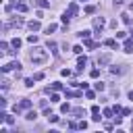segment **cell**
<instances>
[{
    "label": "cell",
    "instance_id": "1",
    "mask_svg": "<svg viewBox=\"0 0 133 133\" xmlns=\"http://www.w3.org/2000/svg\"><path fill=\"white\" fill-rule=\"evenodd\" d=\"M29 60H31L33 64H44V62L48 60V52H46L44 48H33L31 54H29Z\"/></svg>",
    "mask_w": 133,
    "mask_h": 133
},
{
    "label": "cell",
    "instance_id": "2",
    "mask_svg": "<svg viewBox=\"0 0 133 133\" xmlns=\"http://www.w3.org/2000/svg\"><path fill=\"white\" fill-rule=\"evenodd\" d=\"M106 25V21H104V17H94V27H96V33L100 35L102 33V27Z\"/></svg>",
    "mask_w": 133,
    "mask_h": 133
},
{
    "label": "cell",
    "instance_id": "3",
    "mask_svg": "<svg viewBox=\"0 0 133 133\" xmlns=\"http://www.w3.org/2000/svg\"><path fill=\"white\" fill-rule=\"evenodd\" d=\"M12 69H17V71H21V62H8V64H2V71L4 73H8V71H12Z\"/></svg>",
    "mask_w": 133,
    "mask_h": 133
},
{
    "label": "cell",
    "instance_id": "4",
    "mask_svg": "<svg viewBox=\"0 0 133 133\" xmlns=\"http://www.w3.org/2000/svg\"><path fill=\"white\" fill-rule=\"evenodd\" d=\"M100 118H102V116H100V106L94 104V106H91V121H94V123H100Z\"/></svg>",
    "mask_w": 133,
    "mask_h": 133
},
{
    "label": "cell",
    "instance_id": "5",
    "mask_svg": "<svg viewBox=\"0 0 133 133\" xmlns=\"http://www.w3.org/2000/svg\"><path fill=\"white\" fill-rule=\"evenodd\" d=\"M27 27H29V31L33 33V31H39V29H42V23H39V19H37V21H29Z\"/></svg>",
    "mask_w": 133,
    "mask_h": 133
},
{
    "label": "cell",
    "instance_id": "6",
    "mask_svg": "<svg viewBox=\"0 0 133 133\" xmlns=\"http://www.w3.org/2000/svg\"><path fill=\"white\" fill-rule=\"evenodd\" d=\"M123 50H125V52H133V37H125Z\"/></svg>",
    "mask_w": 133,
    "mask_h": 133
},
{
    "label": "cell",
    "instance_id": "7",
    "mask_svg": "<svg viewBox=\"0 0 133 133\" xmlns=\"http://www.w3.org/2000/svg\"><path fill=\"white\" fill-rule=\"evenodd\" d=\"M110 58H112L110 54H102V56L98 58V66H104V64H108V62H110Z\"/></svg>",
    "mask_w": 133,
    "mask_h": 133
},
{
    "label": "cell",
    "instance_id": "8",
    "mask_svg": "<svg viewBox=\"0 0 133 133\" xmlns=\"http://www.w3.org/2000/svg\"><path fill=\"white\" fill-rule=\"evenodd\" d=\"M66 12L73 17V15H77V12H79V6H77L75 2H71V4H69V8H66Z\"/></svg>",
    "mask_w": 133,
    "mask_h": 133
},
{
    "label": "cell",
    "instance_id": "9",
    "mask_svg": "<svg viewBox=\"0 0 133 133\" xmlns=\"http://www.w3.org/2000/svg\"><path fill=\"white\" fill-rule=\"evenodd\" d=\"M23 23H25L23 17H12V19H10V25H12V27H21Z\"/></svg>",
    "mask_w": 133,
    "mask_h": 133
},
{
    "label": "cell",
    "instance_id": "10",
    "mask_svg": "<svg viewBox=\"0 0 133 133\" xmlns=\"http://www.w3.org/2000/svg\"><path fill=\"white\" fill-rule=\"evenodd\" d=\"M104 46H108V48H116V50H118V44H116V39H114V37L104 39Z\"/></svg>",
    "mask_w": 133,
    "mask_h": 133
},
{
    "label": "cell",
    "instance_id": "11",
    "mask_svg": "<svg viewBox=\"0 0 133 133\" xmlns=\"http://www.w3.org/2000/svg\"><path fill=\"white\" fill-rule=\"evenodd\" d=\"M85 64H87V58H85V56H79V58H77V71H83Z\"/></svg>",
    "mask_w": 133,
    "mask_h": 133
},
{
    "label": "cell",
    "instance_id": "12",
    "mask_svg": "<svg viewBox=\"0 0 133 133\" xmlns=\"http://www.w3.org/2000/svg\"><path fill=\"white\" fill-rule=\"evenodd\" d=\"M17 10H19V12H27V10H29V6H27L25 2H17Z\"/></svg>",
    "mask_w": 133,
    "mask_h": 133
},
{
    "label": "cell",
    "instance_id": "13",
    "mask_svg": "<svg viewBox=\"0 0 133 133\" xmlns=\"http://www.w3.org/2000/svg\"><path fill=\"white\" fill-rule=\"evenodd\" d=\"M58 46H56V42H48V50L52 52V54H58V50H56Z\"/></svg>",
    "mask_w": 133,
    "mask_h": 133
},
{
    "label": "cell",
    "instance_id": "14",
    "mask_svg": "<svg viewBox=\"0 0 133 133\" xmlns=\"http://www.w3.org/2000/svg\"><path fill=\"white\" fill-rule=\"evenodd\" d=\"M25 118H27V121H35V118H37V112H35V110H29V112L25 114Z\"/></svg>",
    "mask_w": 133,
    "mask_h": 133
},
{
    "label": "cell",
    "instance_id": "15",
    "mask_svg": "<svg viewBox=\"0 0 133 133\" xmlns=\"http://www.w3.org/2000/svg\"><path fill=\"white\" fill-rule=\"evenodd\" d=\"M85 42V46L89 48V50H94V48H98V42H91V39H83Z\"/></svg>",
    "mask_w": 133,
    "mask_h": 133
},
{
    "label": "cell",
    "instance_id": "16",
    "mask_svg": "<svg viewBox=\"0 0 133 133\" xmlns=\"http://www.w3.org/2000/svg\"><path fill=\"white\" fill-rule=\"evenodd\" d=\"M110 73H112V75H121V73H123V66H116V64H114V66H110Z\"/></svg>",
    "mask_w": 133,
    "mask_h": 133
},
{
    "label": "cell",
    "instance_id": "17",
    "mask_svg": "<svg viewBox=\"0 0 133 133\" xmlns=\"http://www.w3.org/2000/svg\"><path fill=\"white\" fill-rule=\"evenodd\" d=\"M89 35H91V31H87V29L79 31V37H83V39H89Z\"/></svg>",
    "mask_w": 133,
    "mask_h": 133
},
{
    "label": "cell",
    "instance_id": "18",
    "mask_svg": "<svg viewBox=\"0 0 133 133\" xmlns=\"http://www.w3.org/2000/svg\"><path fill=\"white\" fill-rule=\"evenodd\" d=\"M94 87H96V91H104V89H106V85H104L102 81H98V83H94Z\"/></svg>",
    "mask_w": 133,
    "mask_h": 133
},
{
    "label": "cell",
    "instance_id": "19",
    "mask_svg": "<svg viewBox=\"0 0 133 133\" xmlns=\"http://www.w3.org/2000/svg\"><path fill=\"white\" fill-rule=\"evenodd\" d=\"M4 123H6V125H15V118H12L10 114H6V112H4Z\"/></svg>",
    "mask_w": 133,
    "mask_h": 133
},
{
    "label": "cell",
    "instance_id": "20",
    "mask_svg": "<svg viewBox=\"0 0 133 133\" xmlns=\"http://www.w3.org/2000/svg\"><path fill=\"white\" fill-rule=\"evenodd\" d=\"M60 21H62L64 25H69V21H71V15H69V12H64V15L60 17Z\"/></svg>",
    "mask_w": 133,
    "mask_h": 133
},
{
    "label": "cell",
    "instance_id": "21",
    "mask_svg": "<svg viewBox=\"0 0 133 133\" xmlns=\"http://www.w3.org/2000/svg\"><path fill=\"white\" fill-rule=\"evenodd\" d=\"M56 27H58L56 23H50V25L46 27V33H52V31H56Z\"/></svg>",
    "mask_w": 133,
    "mask_h": 133
},
{
    "label": "cell",
    "instance_id": "22",
    "mask_svg": "<svg viewBox=\"0 0 133 133\" xmlns=\"http://www.w3.org/2000/svg\"><path fill=\"white\" fill-rule=\"evenodd\" d=\"M10 46H12L15 50H17V48H21V39H19V37H15V39L10 42Z\"/></svg>",
    "mask_w": 133,
    "mask_h": 133
},
{
    "label": "cell",
    "instance_id": "23",
    "mask_svg": "<svg viewBox=\"0 0 133 133\" xmlns=\"http://www.w3.org/2000/svg\"><path fill=\"white\" fill-rule=\"evenodd\" d=\"M37 6H39V8H48L50 2H48V0H37Z\"/></svg>",
    "mask_w": 133,
    "mask_h": 133
},
{
    "label": "cell",
    "instance_id": "24",
    "mask_svg": "<svg viewBox=\"0 0 133 133\" xmlns=\"http://www.w3.org/2000/svg\"><path fill=\"white\" fill-rule=\"evenodd\" d=\"M27 42H29V44H37V35H33V33L27 35Z\"/></svg>",
    "mask_w": 133,
    "mask_h": 133
},
{
    "label": "cell",
    "instance_id": "25",
    "mask_svg": "<svg viewBox=\"0 0 133 133\" xmlns=\"http://www.w3.org/2000/svg\"><path fill=\"white\" fill-rule=\"evenodd\" d=\"M102 114H104V116H108V118H110V116H112V114H114V110H112V108H104V112H102Z\"/></svg>",
    "mask_w": 133,
    "mask_h": 133
},
{
    "label": "cell",
    "instance_id": "26",
    "mask_svg": "<svg viewBox=\"0 0 133 133\" xmlns=\"http://www.w3.org/2000/svg\"><path fill=\"white\" fill-rule=\"evenodd\" d=\"M48 121H50V123H58V114H52V112H50V114H48Z\"/></svg>",
    "mask_w": 133,
    "mask_h": 133
},
{
    "label": "cell",
    "instance_id": "27",
    "mask_svg": "<svg viewBox=\"0 0 133 133\" xmlns=\"http://www.w3.org/2000/svg\"><path fill=\"white\" fill-rule=\"evenodd\" d=\"M0 50H2V52H12V50H8V44H6V42L0 44Z\"/></svg>",
    "mask_w": 133,
    "mask_h": 133
},
{
    "label": "cell",
    "instance_id": "28",
    "mask_svg": "<svg viewBox=\"0 0 133 133\" xmlns=\"http://www.w3.org/2000/svg\"><path fill=\"white\" fill-rule=\"evenodd\" d=\"M60 75H62V77H71V75H73V71H69V69H62V71H60Z\"/></svg>",
    "mask_w": 133,
    "mask_h": 133
},
{
    "label": "cell",
    "instance_id": "29",
    "mask_svg": "<svg viewBox=\"0 0 133 133\" xmlns=\"http://www.w3.org/2000/svg\"><path fill=\"white\" fill-rule=\"evenodd\" d=\"M44 77H46V75H44V73H42V71H39V73H35V75H33V79H35V81H42V79H44Z\"/></svg>",
    "mask_w": 133,
    "mask_h": 133
},
{
    "label": "cell",
    "instance_id": "30",
    "mask_svg": "<svg viewBox=\"0 0 133 133\" xmlns=\"http://www.w3.org/2000/svg\"><path fill=\"white\" fill-rule=\"evenodd\" d=\"M66 96H69V98H79L81 91H66Z\"/></svg>",
    "mask_w": 133,
    "mask_h": 133
},
{
    "label": "cell",
    "instance_id": "31",
    "mask_svg": "<svg viewBox=\"0 0 133 133\" xmlns=\"http://www.w3.org/2000/svg\"><path fill=\"white\" fill-rule=\"evenodd\" d=\"M50 102H60V96H58V94H56V91H54V94H52V96H50Z\"/></svg>",
    "mask_w": 133,
    "mask_h": 133
},
{
    "label": "cell",
    "instance_id": "32",
    "mask_svg": "<svg viewBox=\"0 0 133 133\" xmlns=\"http://www.w3.org/2000/svg\"><path fill=\"white\" fill-rule=\"evenodd\" d=\"M69 110H71V106H69V104H60V112H64V114H66Z\"/></svg>",
    "mask_w": 133,
    "mask_h": 133
},
{
    "label": "cell",
    "instance_id": "33",
    "mask_svg": "<svg viewBox=\"0 0 133 133\" xmlns=\"http://www.w3.org/2000/svg\"><path fill=\"white\" fill-rule=\"evenodd\" d=\"M73 114H75V116H81V114H85V110H83V108H75Z\"/></svg>",
    "mask_w": 133,
    "mask_h": 133
},
{
    "label": "cell",
    "instance_id": "34",
    "mask_svg": "<svg viewBox=\"0 0 133 133\" xmlns=\"http://www.w3.org/2000/svg\"><path fill=\"white\" fill-rule=\"evenodd\" d=\"M85 12H87V15H94V12H96V6H85Z\"/></svg>",
    "mask_w": 133,
    "mask_h": 133
},
{
    "label": "cell",
    "instance_id": "35",
    "mask_svg": "<svg viewBox=\"0 0 133 133\" xmlns=\"http://www.w3.org/2000/svg\"><path fill=\"white\" fill-rule=\"evenodd\" d=\"M121 19H123V23H127V25H131V19H129V15H121Z\"/></svg>",
    "mask_w": 133,
    "mask_h": 133
},
{
    "label": "cell",
    "instance_id": "36",
    "mask_svg": "<svg viewBox=\"0 0 133 133\" xmlns=\"http://www.w3.org/2000/svg\"><path fill=\"white\" fill-rule=\"evenodd\" d=\"M52 89H54V91H58V89H62V83H58V81H56V83H52Z\"/></svg>",
    "mask_w": 133,
    "mask_h": 133
},
{
    "label": "cell",
    "instance_id": "37",
    "mask_svg": "<svg viewBox=\"0 0 133 133\" xmlns=\"http://www.w3.org/2000/svg\"><path fill=\"white\" fill-rule=\"evenodd\" d=\"M116 37H118V39H125L127 33H125V31H116Z\"/></svg>",
    "mask_w": 133,
    "mask_h": 133
},
{
    "label": "cell",
    "instance_id": "38",
    "mask_svg": "<svg viewBox=\"0 0 133 133\" xmlns=\"http://www.w3.org/2000/svg\"><path fill=\"white\" fill-rule=\"evenodd\" d=\"M89 75L96 79V77H100V71H98V69H91V73H89Z\"/></svg>",
    "mask_w": 133,
    "mask_h": 133
},
{
    "label": "cell",
    "instance_id": "39",
    "mask_svg": "<svg viewBox=\"0 0 133 133\" xmlns=\"http://www.w3.org/2000/svg\"><path fill=\"white\" fill-rule=\"evenodd\" d=\"M85 98H87V100H94L96 94H94V91H85Z\"/></svg>",
    "mask_w": 133,
    "mask_h": 133
},
{
    "label": "cell",
    "instance_id": "40",
    "mask_svg": "<svg viewBox=\"0 0 133 133\" xmlns=\"http://www.w3.org/2000/svg\"><path fill=\"white\" fill-rule=\"evenodd\" d=\"M121 114H123V116H129V114H131V108H123Z\"/></svg>",
    "mask_w": 133,
    "mask_h": 133
},
{
    "label": "cell",
    "instance_id": "41",
    "mask_svg": "<svg viewBox=\"0 0 133 133\" xmlns=\"http://www.w3.org/2000/svg\"><path fill=\"white\" fill-rule=\"evenodd\" d=\"M73 52H75V54H81V52H83V48H81V46H75V48H73Z\"/></svg>",
    "mask_w": 133,
    "mask_h": 133
},
{
    "label": "cell",
    "instance_id": "42",
    "mask_svg": "<svg viewBox=\"0 0 133 133\" xmlns=\"http://www.w3.org/2000/svg\"><path fill=\"white\" fill-rule=\"evenodd\" d=\"M112 110H114V114H121V110H123V108L116 104V106H112Z\"/></svg>",
    "mask_w": 133,
    "mask_h": 133
},
{
    "label": "cell",
    "instance_id": "43",
    "mask_svg": "<svg viewBox=\"0 0 133 133\" xmlns=\"http://www.w3.org/2000/svg\"><path fill=\"white\" fill-rule=\"evenodd\" d=\"M33 81H35V79H25V85H27V87H31V85H33Z\"/></svg>",
    "mask_w": 133,
    "mask_h": 133
},
{
    "label": "cell",
    "instance_id": "44",
    "mask_svg": "<svg viewBox=\"0 0 133 133\" xmlns=\"http://www.w3.org/2000/svg\"><path fill=\"white\" fill-rule=\"evenodd\" d=\"M79 129H87V121H81L79 123Z\"/></svg>",
    "mask_w": 133,
    "mask_h": 133
},
{
    "label": "cell",
    "instance_id": "45",
    "mask_svg": "<svg viewBox=\"0 0 133 133\" xmlns=\"http://www.w3.org/2000/svg\"><path fill=\"white\" fill-rule=\"evenodd\" d=\"M112 2H114V6H121L123 4V0H112Z\"/></svg>",
    "mask_w": 133,
    "mask_h": 133
},
{
    "label": "cell",
    "instance_id": "46",
    "mask_svg": "<svg viewBox=\"0 0 133 133\" xmlns=\"http://www.w3.org/2000/svg\"><path fill=\"white\" fill-rule=\"evenodd\" d=\"M129 100H133V91H129Z\"/></svg>",
    "mask_w": 133,
    "mask_h": 133
},
{
    "label": "cell",
    "instance_id": "47",
    "mask_svg": "<svg viewBox=\"0 0 133 133\" xmlns=\"http://www.w3.org/2000/svg\"><path fill=\"white\" fill-rule=\"evenodd\" d=\"M129 8H131V10H133V2H131V4H129Z\"/></svg>",
    "mask_w": 133,
    "mask_h": 133
},
{
    "label": "cell",
    "instance_id": "48",
    "mask_svg": "<svg viewBox=\"0 0 133 133\" xmlns=\"http://www.w3.org/2000/svg\"><path fill=\"white\" fill-rule=\"evenodd\" d=\"M131 129H133V121H131Z\"/></svg>",
    "mask_w": 133,
    "mask_h": 133
},
{
    "label": "cell",
    "instance_id": "49",
    "mask_svg": "<svg viewBox=\"0 0 133 133\" xmlns=\"http://www.w3.org/2000/svg\"><path fill=\"white\" fill-rule=\"evenodd\" d=\"M131 37H133V31H131Z\"/></svg>",
    "mask_w": 133,
    "mask_h": 133
}]
</instances>
